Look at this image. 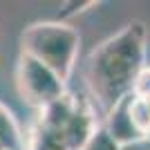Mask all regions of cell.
<instances>
[{"mask_svg": "<svg viewBox=\"0 0 150 150\" xmlns=\"http://www.w3.org/2000/svg\"><path fill=\"white\" fill-rule=\"evenodd\" d=\"M81 36L63 20H45L29 25L20 36V52L56 72L67 83L76 67Z\"/></svg>", "mask_w": 150, "mask_h": 150, "instance_id": "cell-2", "label": "cell"}, {"mask_svg": "<svg viewBox=\"0 0 150 150\" xmlns=\"http://www.w3.org/2000/svg\"><path fill=\"white\" fill-rule=\"evenodd\" d=\"M146 25L141 20H132L92 50L85 81L94 108H101L103 114L134 92L137 79L146 67Z\"/></svg>", "mask_w": 150, "mask_h": 150, "instance_id": "cell-1", "label": "cell"}, {"mask_svg": "<svg viewBox=\"0 0 150 150\" xmlns=\"http://www.w3.org/2000/svg\"><path fill=\"white\" fill-rule=\"evenodd\" d=\"M144 139H146V141H148V146H150V132H148V134H146Z\"/></svg>", "mask_w": 150, "mask_h": 150, "instance_id": "cell-10", "label": "cell"}, {"mask_svg": "<svg viewBox=\"0 0 150 150\" xmlns=\"http://www.w3.org/2000/svg\"><path fill=\"white\" fill-rule=\"evenodd\" d=\"M0 146L5 150H25V134L5 103H0Z\"/></svg>", "mask_w": 150, "mask_h": 150, "instance_id": "cell-6", "label": "cell"}, {"mask_svg": "<svg viewBox=\"0 0 150 150\" xmlns=\"http://www.w3.org/2000/svg\"><path fill=\"white\" fill-rule=\"evenodd\" d=\"M25 150H67V146L58 132L34 121L25 134Z\"/></svg>", "mask_w": 150, "mask_h": 150, "instance_id": "cell-7", "label": "cell"}, {"mask_svg": "<svg viewBox=\"0 0 150 150\" xmlns=\"http://www.w3.org/2000/svg\"><path fill=\"white\" fill-rule=\"evenodd\" d=\"M130 99H132V94H130V96H125L121 103H117V105L105 114V121H103V128L112 134V139L119 146H125V144H132V141L144 139L141 134H139V130L134 128V123H132Z\"/></svg>", "mask_w": 150, "mask_h": 150, "instance_id": "cell-5", "label": "cell"}, {"mask_svg": "<svg viewBox=\"0 0 150 150\" xmlns=\"http://www.w3.org/2000/svg\"><path fill=\"white\" fill-rule=\"evenodd\" d=\"M99 121H96V108L90 99L85 96H79L76 101V108L72 117L67 119V123L63 125V130L58 132L67 146V150H81L83 146L90 141L96 128H99Z\"/></svg>", "mask_w": 150, "mask_h": 150, "instance_id": "cell-4", "label": "cell"}, {"mask_svg": "<svg viewBox=\"0 0 150 150\" xmlns=\"http://www.w3.org/2000/svg\"><path fill=\"white\" fill-rule=\"evenodd\" d=\"M16 85L20 96L36 110H43L56 99H61L65 90V81L56 72H52L47 65L31 58L29 54L20 52L18 65H16Z\"/></svg>", "mask_w": 150, "mask_h": 150, "instance_id": "cell-3", "label": "cell"}, {"mask_svg": "<svg viewBox=\"0 0 150 150\" xmlns=\"http://www.w3.org/2000/svg\"><path fill=\"white\" fill-rule=\"evenodd\" d=\"M81 150H121V146L114 141L112 134H110V132L103 128V123H101L99 128H96V132L90 137V141L83 146Z\"/></svg>", "mask_w": 150, "mask_h": 150, "instance_id": "cell-8", "label": "cell"}, {"mask_svg": "<svg viewBox=\"0 0 150 150\" xmlns=\"http://www.w3.org/2000/svg\"><path fill=\"white\" fill-rule=\"evenodd\" d=\"M121 150H150V146H148L146 139H139V141H132V144L121 146Z\"/></svg>", "mask_w": 150, "mask_h": 150, "instance_id": "cell-9", "label": "cell"}, {"mask_svg": "<svg viewBox=\"0 0 150 150\" xmlns=\"http://www.w3.org/2000/svg\"><path fill=\"white\" fill-rule=\"evenodd\" d=\"M0 150H5V148H2V146H0Z\"/></svg>", "mask_w": 150, "mask_h": 150, "instance_id": "cell-11", "label": "cell"}]
</instances>
